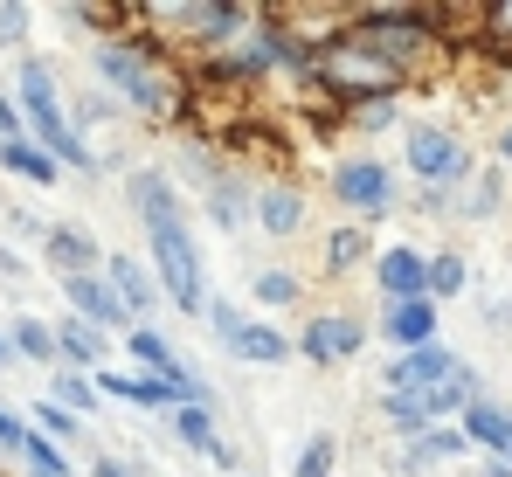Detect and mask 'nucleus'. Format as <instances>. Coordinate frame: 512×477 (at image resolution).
Wrapping results in <instances>:
<instances>
[{"instance_id":"obj_31","label":"nucleus","mask_w":512,"mask_h":477,"mask_svg":"<svg viewBox=\"0 0 512 477\" xmlns=\"http://www.w3.org/2000/svg\"><path fill=\"white\" fill-rule=\"evenodd\" d=\"M471 291V256L464 249H429V305H450V298H464Z\"/></svg>"},{"instance_id":"obj_41","label":"nucleus","mask_w":512,"mask_h":477,"mask_svg":"<svg viewBox=\"0 0 512 477\" xmlns=\"http://www.w3.org/2000/svg\"><path fill=\"white\" fill-rule=\"evenodd\" d=\"M7 236H21V242H35V249H42L49 222H42V215H28V208H7Z\"/></svg>"},{"instance_id":"obj_15","label":"nucleus","mask_w":512,"mask_h":477,"mask_svg":"<svg viewBox=\"0 0 512 477\" xmlns=\"http://www.w3.org/2000/svg\"><path fill=\"white\" fill-rule=\"evenodd\" d=\"M104 284L118 291V305L132 312V325H153V318L167 312V305H160V284H153V270H146V256H132V249H104Z\"/></svg>"},{"instance_id":"obj_23","label":"nucleus","mask_w":512,"mask_h":477,"mask_svg":"<svg viewBox=\"0 0 512 477\" xmlns=\"http://www.w3.org/2000/svg\"><path fill=\"white\" fill-rule=\"evenodd\" d=\"M229 360H236V367H284V360H291V332L270 325V318H250V325L229 339Z\"/></svg>"},{"instance_id":"obj_51","label":"nucleus","mask_w":512,"mask_h":477,"mask_svg":"<svg viewBox=\"0 0 512 477\" xmlns=\"http://www.w3.org/2000/svg\"><path fill=\"white\" fill-rule=\"evenodd\" d=\"M243 477H250V471H243Z\"/></svg>"},{"instance_id":"obj_7","label":"nucleus","mask_w":512,"mask_h":477,"mask_svg":"<svg viewBox=\"0 0 512 477\" xmlns=\"http://www.w3.org/2000/svg\"><path fill=\"white\" fill-rule=\"evenodd\" d=\"M402 166H409L416 187L457 194V187L478 173V153H471L450 125H423V118H409V125H402Z\"/></svg>"},{"instance_id":"obj_3","label":"nucleus","mask_w":512,"mask_h":477,"mask_svg":"<svg viewBox=\"0 0 512 477\" xmlns=\"http://www.w3.org/2000/svg\"><path fill=\"white\" fill-rule=\"evenodd\" d=\"M201 77L222 83V90H250V83H270V77L312 83V42L298 35V21H291V14L256 7L250 28H243L229 49H215V56L201 63Z\"/></svg>"},{"instance_id":"obj_5","label":"nucleus","mask_w":512,"mask_h":477,"mask_svg":"<svg viewBox=\"0 0 512 477\" xmlns=\"http://www.w3.org/2000/svg\"><path fill=\"white\" fill-rule=\"evenodd\" d=\"M250 14L256 7H243V0H173V7H139V21L146 28H160L153 42L160 49H187V56H215V49H229L243 28H250Z\"/></svg>"},{"instance_id":"obj_45","label":"nucleus","mask_w":512,"mask_h":477,"mask_svg":"<svg viewBox=\"0 0 512 477\" xmlns=\"http://www.w3.org/2000/svg\"><path fill=\"white\" fill-rule=\"evenodd\" d=\"M208 464H215V471H229V477H243V450H236V436H222V443L208 450Z\"/></svg>"},{"instance_id":"obj_30","label":"nucleus","mask_w":512,"mask_h":477,"mask_svg":"<svg viewBox=\"0 0 512 477\" xmlns=\"http://www.w3.org/2000/svg\"><path fill=\"white\" fill-rule=\"evenodd\" d=\"M0 173H14V180H28V187H42V194L63 187V166L42 153V146H28V139H7V146H0Z\"/></svg>"},{"instance_id":"obj_33","label":"nucleus","mask_w":512,"mask_h":477,"mask_svg":"<svg viewBox=\"0 0 512 477\" xmlns=\"http://www.w3.org/2000/svg\"><path fill=\"white\" fill-rule=\"evenodd\" d=\"M340 125L374 139V132H402V125H409V111H402V97H367V104H346Z\"/></svg>"},{"instance_id":"obj_48","label":"nucleus","mask_w":512,"mask_h":477,"mask_svg":"<svg viewBox=\"0 0 512 477\" xmlns=\"http://www.w3.org/2000/svg\"><path fill=\"white\" fill-rule=\"evenodd\" d=\"M492 159H499V173L512 166V125H499V139H492Z\"/></svg>"},{"instance_id":"obj_20","label":"nucleus","mask_w":512,"mask_h":477,"mask_svg":"<svg viewBox=\"0 0 512 477\" xmlns=\"http://www.w3.org/2000/svg\"><path fill=\"white\" fill-rule=\"evenodd\" d=\"M167 173H173V187H180V194L194 187V201H201V194H208L215 180H229L236 166H229V153H215L208 139H180V146H173V166H167Z\"/></svg>"},{"instance_id":"obj_40","label":"nucleus","mask_w":512,"mask_h":477,"mask_svg":"<svg viewBox=\"0 0 512 477\" xmlns=\"http://www.w3.org/2000/svg\"><path fill=\"white\" fill-rule=\"evenodd\" d=\"M21 443H28V422H21V408H14V401H0V457H7V464H21Z\"/></svg>"},{"instance_id":"obj_9","label":"nucleus","mask_w":512,"mask_h":477,"mask_svg":"<svg viewBox=\"0 0 512 477\" xmlns=\"http://www.w3.org/2000/svg\"><path fill=\"white\" fill-rule=\"evenodd\" d=\"M125 208H132V222L139 229H160V222H187L194 208H187V194L173 187L167 166H125Z\"/></svg>"},{"instance_id":"obj_36","label":"nucleus","mask_w":512,"mask_h":477,"mask_svg":"<svg viewBox=\"0 0 512 477\" xmlns=\"http://www.w3.org/2000/svg\"><path fill=\"white\" fill-rule=\"evenodd\" d=\"M291 477H340V436H333V429L305 436V450H298V464H291Z\"/></svg>"},{"instance_id":"obj_11","label":"nucleus","mask_w":512,"mask_h":477,"mask_svg":"<svg viewBox=\"0 0 512 477\" xmlns=\"http://www.w3.org/2000/svg\"><path fill=\"white\" fill-rule=\"evenodd\" d=\"M56 291H63V312L97 325L104 339H125V332H132V312L118 305V291L104 284V270H97V277H56Z\"/></svg>"},{"instance_id":"obj_42","label":"nucleus","mask_w":512,"mask_h":477,"mask_svg":"<svg viewBox=\"0 0 512 477\" xmlns=\"http://www.w3.org/2000/svg\"><path fill=\"white\" fill-rule=\"evenodd\" d=\"M77 477H139V471H132V464H125L118 450H90V464H84Z\"/></svg>"},{"instance_id":"obj_50","label":"nucleus","mask_w":512,"mask_h":477,"mask_svg":"<svg viewBox=\"0 0 512 477\" xmlns=\"http://www.w3.org/2000/svg\"><path fill=\"white\" fill-rule=\"evenodd\" d=\"M499 464H506V471H512V450H506V457H499Z\"/></svg>"},{"instance_id":"obj_12","label":"nucleus","mask_w":512,"mask_h":477,"mask_svg":"<svg viewBox=\"0 0 512 477\" xmlns=\"http://www.w3.org/2000/svg\"><path fill=\"white\" fill-rule=\"evenodd\" d=\"M374 339H381L388 353L436 346V339H443V305H429V298H395V305H381V318H374Z\"/></svg>"},{"instance_id":"obj_13","label":"nucleus","mask_w":512,"mask_h":477,"mask_svg":"<svg viewBox=\"0 0 512 477\" xmlns=\"http://www.w3.org/2000/svg\"><path fill=\"white\" fill-rule=\"evenodd\" d=\"M367 277H374L381 305H395V298H429V249H416V242H388V249H374Z\"/></svg>"},{"instance_id":"obj_2","label":"nucleus","mask_w":512,"mask_h":477,"mask_svg":"<svg viewBox=\"0 0 512 477\" xmlns=\"http://www.w3.org/2000/svg\"><path fill=\"white\" fill-rule=\"evenodd\" d=\"M14 111H21V132H28V146H42V153L56 159L63 173H84L97 180V146H90L84 132L70 125V111H63V70H56V56H21L14 63Z\"/></svg>"},{"instance_id":"obj_14","label":"nucleus","mask_w":512,"mask_h":477,"mask_svg":"<svg viewBox=\"0 0 512 477\" xmlns=\"http://www.w3.org/2000/svg\"><path fill=\"white\" fill-rule=\"evenodd\" d=\"M305 215H312V201H305L298 180H256L250 187V222L270 242H291L298 229H305Z\"/></svg>"},{"instance_id":"obj_28","label":"nucleus","mask_w":512,"mask_h":477,"mask_svg":"<svg viewBox=\"0 0 512 477\" xmlns=\"http://www.w3.org/2000/svg\"><path fill=\"white\" fill-rule=\"evenodd\" d=\"M21 422H28V436H42V443H56L63 457H70V450L84 443V422H77L70 408H56L49 395H35V401H28V408H21Z\"/></svg>"},{"instance_id":"obj_32","label":"nucleus","mask_w":512,"mask_h":477,"mask_svg":"<svg viewBox=\"0 0 512 477\" xmlns=\"http://www.w3.org/2000/svg\"><path fill=\"white\" fill-rule=\"evenodd\" d=\"M49 401L56 408H70L77 422H97V388H90V374H77V367H49Z\"/></svg>"},{"instance_id":"obj_38","label":"nucleus","mask_w":512,"mask_h":477,"mask_svg":"<svg viewBox=\"0 0 512 477\" xmlns=\"http://www.w3.org/2000/svg\"><path fill=\"white\" fill-rule=\"evenodd\" d=\"M21 471H28V477H77V464H70V457H63L56 443L28 436V443H21Z\"/></svg>"},{"instance_id":"obj_24","label":"nucleus","mask_w":512,"mask_h":477,"mask_svg":"<svg viewBox=\"0 0 512 477\" xmlns=\"http://www.w3.org/2000/svg\"><path fill=\"white\" fill-rule=\"evenodd\" d=\"M7 346H14V360H28V367H56V325L42 312H7Z\"/></svg>"},{"instance_id":"obj_16","label":"nucleus","mask_w":512,"mask_h":477,"mask_svg":"<svg viewBox=\"0 0 512 477\" xmlns=\"http://www.w3.org/2000/svg\"><path fill=\"white\" fill-rule=\"evenodd\" d=\"M42 270L49 277H97L104 270V242L90 236L84 222H49V236H42Z\"/></svg>"},{"instance_id":"obj_21","label":"nucleus","mask_w":512,"mask_h":477,"mask_svg":"<svg viewBox=\"0 0 512 477\" xmlns=\"http://www.w3.org/2000/svg\"><path fill=\"white\" fill-rule=\"evenodd\" d=\"M90 388L104 408H139V415H167V395L146 381V374H132V367H97L90 374Z\"/></svg>"},{"instance_id":"obj_6","label":"nucleus","mask_w":512,"mask_h":477,"mask_svg":"<svg viewBox=\"0 0 512 477\" xmlns=\"http://www.w3.org/2000/svg\"><path fill=\"white\" fill-rule=\"evenodd\" d=\"M326 194L340 201V215L360 222V229H381L402 208V180H395V166L381 153H340L333 173H326Z\"/></svg>"},{"instance_id":"obj_8","label":"nucleus","mask_w":512,"mask_h":477,"mask_svg":"<svg viewBox=\"0 0 512 477\" xmlns=\"http://www.w3.org/2000/svg\"><path fill=\"white\" fill-rule=\"evenodd\" d=\"M367 339H374V325L360 312H305V325L291 332V360L333 374V367H353L367 353Z\"/></svg>"},{"instance_id":"obj_25","label":"nucleus","mask_w":512,"mask_h":477,"mask_svg":"<svg viewBox=\"0 0 512 477\" xmlns=\"http://www.w3.org/2000/svg\"><path fill=\"white\" fill-rule=\"evenodd\" d=\"M118 353H125V360H132V374H146V381H160L173 360H180V346H173L160 325H132V332L118 339Z\"/></svg>"},{"instance_id":"obj_44","label":"nucleus","mask_w":512,"mask_h":477,"mask_svg":"<svg viewBox=\"0 0 512 477\" xmlns=\"http://www.w3.org/2000/svg\"><path fill=\"white\" fill-rule=\"evenodd\" d=\"M7 139H28V132H21V111H14V90L0 83V146H7Z\"/></svg>"},{"instance_id":"obj_37","label":"nucleus","mask_w":512,"mask_h":477,"mask_svg":"<svg viewBox=\"0 0 512 477\" xmlns=\"http://www.w3.org/2000/svg\"><path fill=\"white\" fill-rule=\"evenodd\" d=\"M250 318H256V312H243V305H229L222 291H208V305H201V325H208V339H215L222 353H229V339H236V332H243Z\"/></svg>"},{"instance_id":"obj_46","label":"nucleus","mask_w":512,"mask_h":477,"mask_svg":"<svg viewBox=\"0 0 512 477\" xmlns=\"http://www.w3.org/2000/svg\"><path fill=\"white\" fill-rule=\"evenodd\" d=\"M485 35H492V42H512V0L485 7Z\"/></svg>"},{"instance_id":"obj_49","label":"nucleus","mask_w":512,"mask_h":477,"mask_svg":"<svg viewBox=\"0 0 512 477\" xmlns=\"http://www.w3.org/2000/svg\"><path fill=\"white\" fill-rule=\"evenodd\" d=\"M21 360H14V346H7V332H0V374H14Z\"/></svg>"},{"instance_id":"obj_18","label":"nucleus","mask_w":512,"mask_h":477,"mask_svg":"<svg viewBox=\"0 0 512 477\" xmlns=\"http://www.w3.org/2000/svg\"><path fill=\"white\" fill-rule=\"evenodd\" d=\"M56 325V367H77V374H97V367H111V353H118V339H104L97 325L84 318H49Z\"/></svg>"},{"instance_id":"obj_10","label":"nucleus","mask_w":512,"mask_h":477,"mask_svg":"<svg viewBox=\"0 0 512 477\" xmlns=\"http://www.w3.org/2000/svg\"><path fill=\"white\" fill-rule=\"evenodd\" d=\"M464 367V353L457 346H416V353H388V367H381V395H429V388H443L450 374Z\"/></svg>"},{"instance_id":"obj_43","label":"nucleus","mask_w":512,"mask_h":477,"mask_svg":"<svg viewBox=\"0 0 512 477\" xmlns=\"http://www.w3.org/2000/svg\"><path fill=\"white\" fill-rule=\"evenodd\" d=\"M28 277H35V263H28L21 249H7V242H0V284H28Z\"/></svg>"},{"instance_id":"obj_27","label":"nucleus","mask_w":512,"mask_h":477,"mask_svg":"<svg viewBox=\"0 0 512 477\" xmlns=\"http://www.w3.org/2000/svg\"><path fill=\"white\" fill-rule=\"evenodd\" d=\"M374 229H360V222H333V236H326V277H353V270H367L374 263Z\"/></svg>"},{"instance_id":"obj_29","label":"nucleus","mask_w":512,"mask_h":477,"mask_svg":"<svg viewBox=\"0 0 512 477\" xmlns=\"http://www.w3.org/2000/svg\"><path fill=\"white\" fill-rule=\"evenodd\" d=\"M250 298H256V318L263 312H298V305H305V277L284 270V263H270V270L250 277Z\"/></svg>"},{"instance_id":"obj_1","label":"nucleus","mask_w":512,"mask_h":477,"mask_svg":"<svg viewBox=\"0 0 512 477\" xmlns=\"http://www.w3.org/2000/svg\"><path fill=\"white\" fill-rule=\"evenodd\" d=\"M90 77L139 125H167L180 111V90H187L153 35H90Z\"/></svg>"},{"instance_id":"obj_39","label":"nucleus","mask_w":512,"mask_h":477,"mask_svg":"<svg viewBox=\"0 0 512 477\" xmlns=\"http://www.w3.org/2000/svg\"><path fill=\"white\" fill-rule=\"evenodd\" d=\"M28 28H35V7L28 0H0V49H28Z\"/></svg>"},{"instance_id":"obj_26","label":"nucleus","mask_w":512,"mask_h":477,"mask_svg":"<svg viewBox=\"0 0 512 477\" xmlns=\"http://www.w3.org/2000/svg\"><path fill=\"white\" fill-rule=\"evenodd\" d=\"M160 422H167V443H180L187 457H208L222 443V415L215 408H167Z\"/></svg>"},{"instance_id":"obj_17","label":"nucleus","mask_w":512,"mask_h":477,"mask_svg":"<svg viewBox=\"0 0 512 477\" xmlns=\"http://www.w3.org/2000/svg\"><path fill=\"white\" fill-rule=\"evenodd\" d=\"M457 436L471 443V457H506L512 450V401H499L492 388L457 415Z\"/></svg>"},{"instance_id":"obj_35","label":"nucleus","mask_w":512,"mask_h":477,"mask_svg":"<svg viewBox=\"0 0 512 477\" xmlns=\"http://www.w3.org/2000/svg\"><path fill=\"white\" fill-rule=\"evenodd\" d=\"M381 422H388V436H395V443H416V436H429L423 395H381Z\"/></svg>"},{"instance_id":"obj_4","label":"nucleus","mask_w":512,"mask_h":477,"mask_svg":"<svg viewBox=\"0 0 512 477\" xmlns=\"http://www.w3.org/2000/svg\"><path fill=\"white\" fill-rule=\"evenodd\" d=\"M146 270L160 284V305H173V318H201V305H208V256L194 242V215L146 229Z\"/></svg>"},{"instance_id":"obj_22","label":"nucleus","mask_w":512,"mask_h":477,"mask_svg":"<svg viewBox=\"0 0 512 477\" xmlns=\"http://www.w3.org/2000/svg\"><path fill=\"white\" fill-rule=\"evenodd\" d=\"M201 222H208L215 236H243V229H250V180H243V173L215 180V187L201 194Z\"/></svg>"},{"instance_id":"obj_34","label":"nucleus","mask_w":512,"mask_h":477,"mask_svg":"<svg viewBox=\"0 0 512 477\" xmlns=\"http://www.w3.org/2000/svg\"><path fill=\"white\" fill-rule=\"evenodd\" d=\"M63 111H70V125H77V132H97V125H118V118H125V111H118V104H111V97H104V90H97V83H84V90H70V97H63Z\"/></svg>"},{"instance_id":"obj_47","label":"nucleus","mask_w":512,"mask_h":477,"mask_svg":"<svg viewBox=\"0 0 512 477\" xmlns=\"http://www.w3.org/2000/svg\"><path fill=\"white\" fill-rule=\"evenodd\" d=\"M485 325H492V332H512V305L506 298H485Z\"/></svg>"},{"instance_id":"obj_19","label":"nucleus","mask_w":512,"mask_h":477,"mask_svg":"<svg viewBox=\"0 0 512 477\" xmlns=\"http://www.w3.org/2000/svg\"><path fill=\"white\" fill-rule=\"evenodd\" d=\"M499 215H506V173H499V166H478V173L450 194V215H443V222H471V229H478V222H499Z\"/></svg>"}]
</instances>
